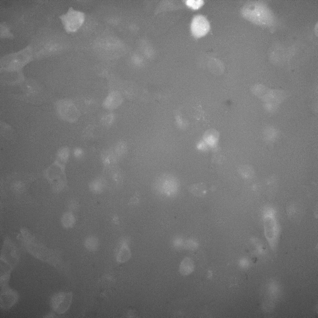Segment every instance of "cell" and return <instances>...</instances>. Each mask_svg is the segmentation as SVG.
<instances>
[{"label": "cell", "mask_w": 318, "mask_h": 318, "mask_svg": "<svg viewBox=\"0 0 318 318\" xmlns=\"http://www.w3.org/2000/svg\"><path fill=\"white\" fill-rule=\"evenodd\" d=\"M34 59L58 55L65 48L62 34L58 30L44 28L37 32L31 44Z\"/></svg>", "instance_id": "1"}, {"label": "cell", "mask_w": 318, "mask_h": 318, "mask_svg": "<svg viewBox=\"0 0 318 318\" xmlns=\"http://www.w3.org/2000/svg\"><path fill=\"white\" fill-rule=\"evenodd\" d=\"M34 59L30 45L16 52L4 55L0 58L1 67L9 71H18Z\"/></svg>", "instance_id": "2"}, {"label": "cell", "mask_w": 318, "mask_h": 318, "mask_svg": "<svg viewBox=\"0 0 318 318\" xmlns=\"http://www.w3.org/2000/svg\"><path fill=\"white\" fill-rule=\"evenodd\" d=\"M66 166L56 160L44 170V175L51 185L53 190L59 192L64 188L66 184Z\"/></svg>", "instance_id": "3"}, {"label": "cell", "mask_w": 318, "mask_h": 318, "mask_svg": "<svg viewBox=\"0 0 318 318\" xmlns=\"http://www.w3.org/2000/svg\"><path fill=\"white\" fill-rule=\"evenodd\" d=\"M251 91L264 103H271L278 106L287 96L286 93L283 91L270 88L260 84L252 86Z\"/></svg>", "instance_id": "4"}, {"label": "cell", "mask_w": 318, "mask_h": 318, "mask_svg": "<svg viewBox=\"0 0 318 318\" xmlns=\"http://www.w3.org/2000/svg\"><path fill=\"white\" fill-rule=\"evenodd\" d=\"M59 18L65 30L68 33L76 31L83 25L85 19L84 13L70 7Z\"/></svg>", "instance_id": "5"}, {"label": "cell", "mask_w": 318, "mask_h": 318, "mask_svg": "<svg viewBox=\"0 0 318 318\" xmlns=\"http://www.w3.org/2000/svg\"><path fill=\"white\" fill-rule=\"evenodd\" d=\"M57 108L59 116L64 120L74 123L79 119L81 112L72 101L63 99L59 101Z\"/></svg>", "instance_id": "6"}, {"label": "cell", "mask_w": 318, "mask_h": 318, "mask_svg": "<svg viewBox=\"0 0 318 318\" xmlns=\"http://www.w3.org/2000/svg\"><path fill=\"white\" fill-rule=\"evenodd\" d=\"M73 299L71 292L60 291L53 294L50 300V304L52 310L58 314L66 312L70 307Z\"/></svg>", "instance_id": "7"}, {"label": "cell", "mask_w": 318, "mask_h": 318, "mask_svg": "<svg viewBox=\"0 0 318 318\" xmlns=\"http://www.w3.org/2000/svg\"><path fill=\"white\" fill-rule=\"evenodd\" d=\"M0 306L2 309H10L17 302L19 298L18 293L10 288L8 284L0 286Z\"/></svg>", "instance_id": "8"}, {"label": "cell", "mask_w": 318, "mask_h": 318, "mask_svg": "<svg viewBox=\"0 0 318 318\" xmlns=\"http://www.w3.org/2000/svg\"><path fill=\"white\" fill-rule=\"evenodd\" d=\"M154 184L168 191L175 190L179 186L178 178L174 175L169 173H163L159 175L155 179Z\"/></svg>", "instance_id": "9"}, {"label": "cell", "mask_w": 318, "mask_h": 318, "mask_svg": "<svg viewBox=\"0 0 318 318\" xmlns=\"http://www.w3.org/2000/svg\"><path fill=\"white\" fill-rule=\"evenodd\" d=\"M210 28L209 23L204 16L198 15L193 17L191 24V30L194 36L199 38L204 35Z\"/></svg>", "instance_id": "10"}, {"label": "cell", "mask_w": 318, "mask_h": 318, "mask_svg": "<svg viewBox=\"0 0 318 318\" xmlns=\"http://www.w3.org/2000/svg\"><path fill=\"white\" fill-rule=\"evenodd\" d=\"M123 98L119 91L113 90L110 92L103 101L102 105L105 109L112 110L118 108L122 103Z\"/></svg>", "instance_id": "11"}, {"label": "cell", "mask_w": 318, "mask_h": 318, "mask_svg": "<svg viewBox=\"0 0 318 318\" xmlns=\"http://www.w3.org/2000/svg\"><path fill=\"white\" fill-rule=\"evenodd\" d=\"M119 158L114 152L113 148L105 149L101 154V159L104 167L109 169L116 166Z\"/></svg>", "instance_id": "12"}, {"label": "cell", "mask_w": 318, "mask_h": 318, "mask_svg": "<svg viewBox=\"0 0 318 318\" xmlns=\"http://www.w3.org/2000/svg\"><path fill=\"white\" fill-rule=\"evenodd\" d=\"M75 104L80 111L84 113H89L95 111L97 108L96 102L89 98H83L78 100Z\"/></svg>", "instance_id": "13"}, {"label": "cell", "mask_w": 318, "mask_h": 318, "mask_svg": "<svg viewBox=\"0 0 318 318\" xmlns=\"http://www.w3.org/2000/svg\"><path fill=\"white\" fill-rule=\"evenodd\" d=\"M131 256V252L128 245L124 243L120 244L116 253V261L121 263H125L130 259Z\"/></svg>", "instance_id": "14"}, {"label": "cell", "mask_w": 318, "mask_h": 318, "mask_svg": "<svg viewBox=\"0 0 318 318\" xmlns=\"http://www.w3.org/2000/svg\"><path fill=\"white\" fill-rule=\"evenodd\" d=\"M105 179L102 177H98L94 179L89 184L90 190L95 194L102 193L104 190L106 185Z\"/></svg>", "instance_id": "15"}, {"label": "cell", "mask_w": 318, "mask_h": 318, "mask_svg": "<svg viewBox=\"0 0 318 318\" xmlns=\"http://www.w3.org/2000/svg\"><path fill=\"white\" fill-rule=\"evenodd\" d=\"M70 153V150L68 147H61L58 149L56 152L55 160L66 166L69 160Z\"/></svg>", "instance_id": "16"}, {"label": "cell", "mask_w": 318, "mask_h": 318, "mask_svg": "<svg viewBox=\"0 0 318 318\" xmlns=\"http://www.w3.org/2000/svg\"><path fill=\"white\" fill-rule=\"evenodd\" d=\"M194 269V264L192 260L186 257L181 261L179 267L180 273L182 275H187L191 273Z\"/></svg>", "instance_id": "17"}, {"label": "cell", "mask_w": 318, "mask_h": 318, "mask_svg": "<svg viewBox=\"0 0 318 318\" xmlns=\"http://www.w3.org/2000/svg\"><path fill=\"white\" fill-rule=\"evenodd\" d=\"M109 169V175L111 179L116 184H122L124 180V174L122 170L116 166Z\"/></svg>", "instance_id": "18"}, {"label": "cell", "mask_w": 318, "mask_h": 318, "mask_svg": "<svg viewBox=\"0 0 318 318\" xmlns=\"http://www.w3.org/2000/svg\"><path fill=\"white\" fill-rule=\"evenodd\" d=\"M116 156L119 158L124 157L128 152V145L123 140H120L117 142L112 148Z\"/></svg>", "instance_id": "19"}, {"label": "cell", "mask_w": 318, "mask_h": 318, "mask_svg": "<svg viewBox=\"0 0 318 318\" xmlns=\"http://www.w3.org/2000/svg\"><path fill=\"white\" fill-rule=\"evenodd\" d=\"M219 136V134L217 130L211 129L205 132L203 138L205 141L208 144L213 145L217 141Z\"/></svg>", "instance_id": "20"}, {"label": "cell", "mask_w": 318, "mask_h": 318, "mask_svg": "<svg viewBox=\"0 0 318 318\" xmlns=\"http://www.w3.org/2000/svg\"><path fill=\"white\" fill-rule=\"evenodd\" d=\"M75 222V217L71 212H66L63 215L61 223L64 227L67 228H71L74 225Z\"/></svg>", "instance_id": "21"}, {"label": "cell", "mask_w": 318, "mask_h": 318, "mask_svg": "<svg viewBox=\"0 0 318 318\" xmlns=\"http://www.w3.org/2000/svg\"><path fill=\"white\" fill-rule=\"evenodd\" d=\"M84 245L88 250L92 252L95 251L98 247V239L93 236L88 237L85 241Z\"/></svg>", "instance_id": "22"}, {"label": "cell", "mask_w": 318, "mask_h": 318, "mask_svg": "<svg viewBox=\"0 0 318 318\" xmlns=\"http://www.w3.org/2000/svg\"><path fill=\"white\" fill-rule=\"evenodd\" d=\"M0 28L1 38H11L13 37V34L11 31L9 27L5 22L1 23Z\"/></svg>", "instance_id": "23"}, {"label": "cell", "mask_w": 318, "mask_h": 318, "mask_svg": "<svg viewBox=\"0 0 318 318\" xmlns=\"http://www.w3.org/2000/svg\"><path fill=\"white\" fill-rule=\"evenodd\" d=\"M115 119V116L112 113H109L102 116L101 121L102 124L106 127H109L113 123Z\"/></svg>", "instance_id": "24"}, {"label": "cell", "mask_w": 318, "mask_h": 318, "mask_svg": "<svg viewBox=\"0 0 318 318\" xmlns=\"http://www.w3.org/2000/svg\"><path fill=\"white\" fill-rule=\"evenodd\" d=\"M205 189V185L203 183L193 184L190 185L189 188V191L195 194H199L200 193H203Z\"/></svg>", "instance_id": "25"}, {"label": "cell", "mask_w": 318, "mask_h": 318, "mask_svg": "<svg viewBox=\"0 0 318 318\" xmlns=\"http://www.w3.org/2000/svg\"><path fill=\"white\" fill-rule=\"evenodd\" d=\"M203 3V1L202 0H188L186 2L187 5L194 9H197L199 8Z\"/></svg>", "instance_id": "26"}, {"label": "cell", "mask_w": 318, "mask_h": 318, "mask_svg": "<svg viewBox=\"0 0 318 318\" xmlns=\"http://www.w3.org/2000/svg\"><path fill=\"white\" fill-rule=\"evenodd\" d=\"M74 157L77 159H81L84 156V150L80 147H77L74 148L73 151Z\"/></svg>", "instance_id": "27"}, {"label": "cell", "mask_w": 318, "mask_h": 318, "mask_svg": "<svg viewBox=\"0 0 318 318\" xmlns=\"http://www.w3.org/2000/svg\"><path fill=\"white\" fill-rule=\"evenodd\" d=\"M70 204V208L72 209H75L77 207L78 205L77 202L75 201H72V202Z\"/></svg>", "instance_id": "28"}, {"label": "cell", "mask_w": 318, "mask_h": 318, "mask_svg": "<svg viewBox=\"0 0 318 318\" xmlns=\"http://www.w3.org/2000/svg\"><path fill=\"white\" fill-rule=\"evenodd\" d=\"M56 316L55 313L53 312H51L46 315L44 317L46 318H54Z\"/></svg>", "instance_id": "29"}]
</instances>
